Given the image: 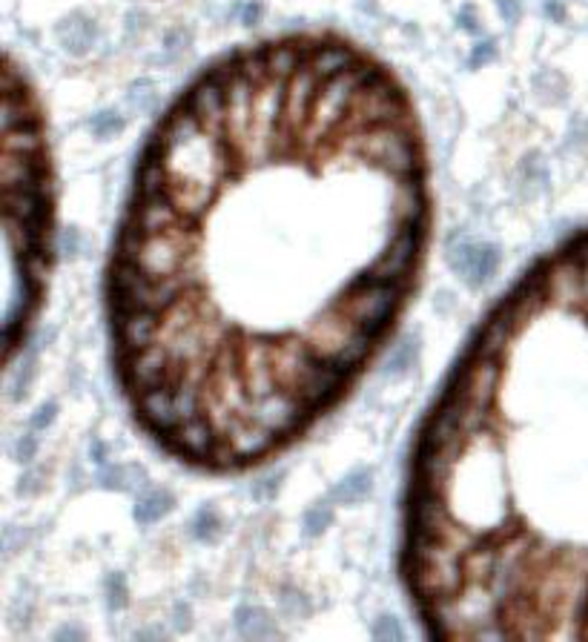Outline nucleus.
I'll return each mask as SVG.
<instances>
[{
    "instance_id": "nucleus-1",
    "label": "nucleus",
    "mask_w": 588,
    "mask_h": 642,
    "mask_svg": "<svg viewBox=\"0 0 588 642\" xmlns=\"http://www.w3.org/2000/svg\"><path fill=\"white\" fill-rule=\"evenodd\" d=\"M497 250L494 247H480V250H474V261H471V270H468V281L471 284H480V281L491 279L494 276V270H497Z\"/></svg>"
},
{
    "instance_id": "nucleus-2",
    "label": "nucleus",
    "mask_w": 588,
    "mask_h": 642,
    "mask_svg": "<svg viewBox=\"0 0 588 642\" xmlns=\"http://www.w3.org/2000/svg\"><path fill=\"white\" fill-rule=\"evenodd\" d=\"M270 620L264 617L262 611H253V608H244L236 614V628H239L241 637H264L270 634Z\"/></svg>"
},
{
    "instance_id": "nucleus-3",
    "label": "nucleus",
    "mask_w": 588,
    "mask_h": 642,
    "mask_svg": "<svg viewBox=\"0 0 588 642\" xmlns=\"http://www.w3.org/2000/svg\"><path fill=\"white\" fill-rule=\"evenodd\" d=\"M170 502H173V499H170V493L155 491L138 502V511H135V516H138L141 522H153V519H158L164 511H170Z\"/></svg>"
},
{
    "instance_id": "nucleus-4",
    "label": "nucleus",
    "mask_w": 588,
    "mask_h": 642,
    "mask_svg": "<svg viewBox=\"0 0 588 642\" xmlns=\"http://www.w3.org/2000/svg\"><path fill=\"white\" fill-rule=\"evenodd\" d=\"M371 488V473L368 471H359L348 476L345 482H342V488H339V496L345 499V502H353V499H359V496H365Z\"/></svg>"
},
{
    "instance_id": "nucleus-5",
    "label": "nucleus",
    "mask_w": 588,
    "mask_h": 642,
    "mask_svg": "<svg viewBox=\"0 0 588 642\" xmlns=\"http://www.w3.org/2000/svg\"><path fill=\"white\" fill-rule=\"evenodd\" d=\"M218 534V519L210 511H201L196 519V536L198 539H213Z\"/></svg>"
},
{
    "instance_id": "nucleus-6",
    "label": "nucleus",
    "mask_w": 588,
    "mask_h": 642,
    "mask_svg": "<svg viewBox=\"0 0 588 642\" xmlns=\"http://www.w3.org/2000/svg\"><path fill=\"white\" fill-rule=\"evenodd\" d=\"M327 522H330V511H327V508H322V505H319V508H313V511H310L305 519V525H307V531H310V534H319Z\"/></svg>"
},
{
    "instance_id": "nucleus-7",
    "label": "nucleus",
    "mask_w": 588,
    "mask_h": 642,
    "mask_svg": "<svg viewBox=\"0 0 588 642\" xmlns=\"http://www.w3.org/2000/svg\"><path fill=\"white\" fill-rule=\"evenodd\" d=\"M373 637H379V640H382V637L402 640V631H399V625H396V622L388 620V617H382V620H379V625L373 628Z\"/></svg>"
},
{
    "instance_id": "nucleus-8",
    "label": "nucleus",
    "mask_w": 588,
    "mask_h": 642,
    "mask_svg": "<svg viewBox=\"0 0 588 642\" xmlns=\"http://www.w3.org/2000/svg\"><path fill=\"white\" fill-rule=\"evenodd\" d=\"M52 416H55V405H44L38 410V416L32 419V428H44L52 422Z\"/></svg>"
},
{
    "instance_id": "nucleus-9",
    "label": "nucleus",
    "mask_w": 588,
    "mask_h": 642,
    "mask_svg": "<svg viewBox=\"0 0 588 642\" xmlns=\"http://www.w3.org/2000/svg\"><path fill=\"white\" fill-rule=\"evenodd\" d=\"M32 453H35V436H23L21 442H18V456H21L23 462H29Z\"/></svg>"
}]
</instances>
